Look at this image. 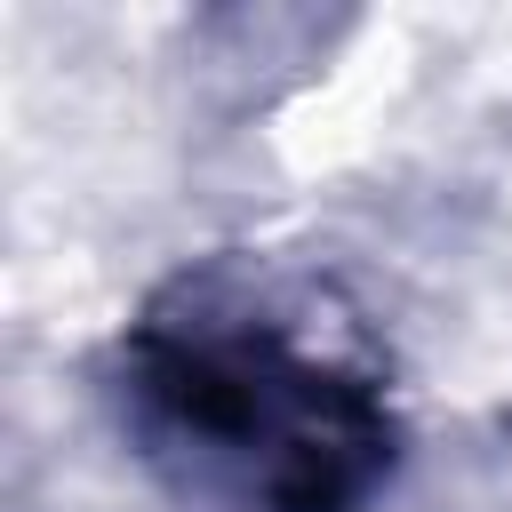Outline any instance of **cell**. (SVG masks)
Wrapping results in <instances>:
<instances>
[{"label":"cell","mask_w":512,"mask_h":512,"mask_svg":"<svg viewBox=\"0 0 512 512\" xmlns=\"http://www.w3.org/2000/svg\"><path fill=\"white\" fill-rule=\"evenodd\" d=\"M120 416L208 512H360L400 456L384 376L240 264L184 272L128 320Z\"/></svg>","instance_id":"cell-1"}]
</instances>
